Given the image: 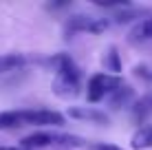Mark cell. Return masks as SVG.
Here are the masks:
<instances>
[{
	"label": "cell",
	"mask_w": 152,
	"mask_h": 150,
	"mask_svg": "<svg viewBox=\"0 0 152 150\" xmlns=\"http://www.w3.org/2000/svg\"><path fill=\"white\" fill-rule=\"evenodd\" d=\"M55 64V80H53V93L60 97H75L80 93L82 84V71L73 62L71 55L60 53L53 58Z\"/></svg>",
	"instance_id": "6da1fadb"
},
{
	"label": "cell",
	"mask_w": 152,
	"mask_h": 150,
	"mask_svg": "<svg viewBox=\"0 0 152 150\" xmlns=\"http://www.w3.org/2000/svg\"><path fill=\"white\" fill-rule=\"evenodd\" d=\"M108 27H110V20L108 18H93V15H86V13H77V15H71L64 24V33L69 35H75V33H93V35H99L104 33Z\"/></svg>",
	"instance_id": "7a4b0ae2"
},
{
	"label": "cell",
	"mask_w": 152,
	"mask_h": 150,
	"mask_svg": "<svg viewBox=\"0 0 152 150\" xmlns=\"http://www.w3.org/2000/svg\"><path fill=\"white\" fill-rule=\"evenodd\" d=\"M124 80L119 75H110V73H97L91 77V82H88V91H86V100L91 102V104H97V102L106 100L110 93L117 89V86H121Z\"/></svg>",
	"instance_id": "3957f363"
},
{
	"label": "cell",
	"mask_w": 152,
	"mask_h": 150,
	"mask_svg": "<svg viewBox=\"0 0 152 150\" xmlns=\"http://www.w3.org/2000/svg\"><path fill=\"white\" fill-rule=\"evenodd\" d=\"M20 119H22V126H44V128H60L66 124V117L57 110H46V108H40V110H20Z\"/></svg>",
	"instance_id": "277c9868"
},
{
	"label": "cell",
	"mask_w": 152,
	"mask_h": 150,
	"mask_svg": "<svg viewBox=\"0 0 152 150\" xmlns=\"http://www.w3.org/2000/svg\"><path fill=\"white\" fill-rule=\"evenodd\" d=\"M69 117L82 119V121H91V124H108V113L99 110L95 106H71Z\"/></svg>",
	"instance_id": "5b68a950"
},
{
	"label": "cell",
	"mask_w": 152,
	"mask_h": 150,
	"mask_svg": "<svg viewBox=\"0 0 152 150\" xmlns=\"http://www.w3.org/2000/svg\"><path fill=\"white\" fill-rule=\"evenodd\" d=\"M132 100H134V89H132V86H128V84L117 86V89H115L110 95H108V104H110L115 110H119V108L128 106Z\"/></svg>",
	"instance_id": "8992f818"
},
{
	"label": "cell",
	"mask_w": 152,
	"mask_h": 150,
	"mask_svg": "<svg viewBox=\"0 0 152 150\" xmlns=\"http://www.w3.org/2000/svg\"><path fill=\"white\" fill-rule=\"evenodd\" d=\"M130 146H132V150H148V148H152V124H141L137 130L132 132Z\"/></svg>",
	"instance_id": "52a82bcc"
},
{
	"label": "cell",
	"mask_w": 152,
	"mask_h": 150,
	"mask_svg": "<svg viewBox=\"0 0 152 150\" xmlns=\"http://www.w3.org/2000/svg\"><path fill=\"white\" fill-rule=\"evenodd\" d=\"M128 40H130V42H134V44L152 40V15H150V18H143L141 22L134 24L132 31H130V35H128Z\"/></svg>",
	"instance_id": "ba28073f"
},
{
	"label": "cell",
	"mask_w": 152,
	"mask_h": 150,
	"mask_svg": "<svg viewBox=\"0 0 152 150\" xmlns=\"http://www.w3.org/2000/svg\"><path fill=\"white\" fill-rule=\"evenodd\" d=\"M53 135L55 132H33V135L24 137L20 141L22 150H31V148H46V146H53Z\"/></svg>",
	"instance_id": "9c48e42d"
},
{
	"label": "cell",
	"mask_w": 152,
	"mask_h": 150,
	"mask_svg": "<svg viewBox=\"0 0 152 150\" xmlns=\"http://www.w3.org/2000/svg\"><path fill=\"white\" fill-rule=\"evenodd\" d=\"M132 117H134V121H139V124H143L145 119L152 117V93L143 95L141 100H137L132 104Z\"/></svg>",
	"instance_id": "30bf717a"
},
{
	"label": "cell",
	"mask_w": 152,
	"mask_h": 150,
	"mask_svg": "<svg viewBox=\"0 0 152 150\" xmlns=\"http://www.w3.org/2000/svg\"><path fill=\"white\" fill-rule=\"evenodd\" d=\"M24 55L20 53H4L0 55V73H11V71H18L24 66Z\"/></svg>",
	"instance_id": "8fae6325"
},
{
	"label": "cell",
	"mask_w": 152,
	"mask_h": 150,
	"mask_svg": "<svg viewBox=\"0 0 152 150\" xmlns=\"http://www.w3.org/2000/svg\"><path fill=\"white\" fill-rule=\"evenodd\" d=\"M53 146H64V148H82L86 146L82 137L77 135H62V132H55L53 135Z\"/></svg>",
	"instance_id": "7c38bea8"
},
{
	"label": "cell",
	"mask_w": 152,
	"mask_h": 150,
	"mask_svg": "<svg viewBox=\"0 0 152 150\" xmlns=\"http://www.w3.org/2000/svg\"><path fill=\"white\" fill-rule=\"evenodd\" d=\"M104 66L110 71V75L121 73V62H119V53H117L115 46H110V49L106 51V55H104Z\"/></svg>",
	"instance_id": "4fadbf2b"
},
{
	"label": "cell",
	"mask_w": 152,
	"mask_h": 150,
	"mask_svg": "<svg viewBox=\"0 0 152 150\" xmlns=\"http://www.w3.org/2000/svg\"><path fill=\"white\" fill-rule=\"evenodd\" d=\"M15 126H22L20 110H4V113H0V130L15 128Z\"/></svg>",
	"instance_id": "5bb4252c"
},
{
	"label": "cell",
	"mask_w": 152,
	"mask_h": 150,
	"mask_svg": "<svg viewBox=\"0 0 152 150\" xmlns=\"http://www.w3.org/2000/svg\"><path fill=\"white\" fill-rule=\"evenodd\" d=\"M134 75L143 77V80L152 82V69H148V66H134Z\"/></svg>",
	"instance_id": "9a60e30c"
},
{
	"label": "cell",
	"mask_w": 152,
	"mask_h": 150,
	"mask_svg": "<svg viewBox=\"0 0 152 150\" xmlns=\"http://www.w3.org/2000/svg\"><path fill=\"white\" fill-rule=\"evenodd\" d=\"M91 150H124V148H119V146H115V143H91V146H88Z\"/></svg>",
	"instance_id": "2e32d148"
},
{
	"label": "cell",
	"mask_w": 152,
	"mask_h": 150,
	"mask_svg": "<svg viewBox=\"0 0 152 150\" xmlns=\"http://www.w3.org/2000/svg\"><path fill=\"white\" fill-rule=\"evenodd\" d=\"M0 150H22V148H13V146H0Z\"/></svg>",
	"instance_id": "e0dca14e"
}]
</instances>
